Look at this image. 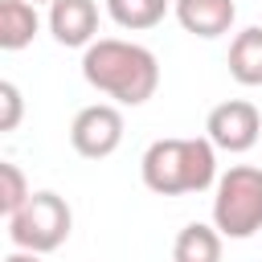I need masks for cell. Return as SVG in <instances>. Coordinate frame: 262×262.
Returning <instances> with one entry per match:
<instances>
[{"instance_id": "8", "label": "cell", "mask_w": 262, "mask_h": 262, "mask_svg": "<svg viewBox=\"0 0 262 262\" xmlns=\"http://www.w3.org/2000/svg\"><path fill=\"white\" fill-rule=\"evenodd\" d=\"M172 12H176L184 33H192L201 41H213V37H225L233 29L237 4L233 0H172Z\"/></svg>"}, {"instance_id": "6", "label": "cell", "mask_w": 262, "mask_h": 262, "mask_svg": "<svg viewBox=\"0 0 262 262\" xmlns=\"http://www.w3.org/2000/svg\"><path fill=\"white\" fill-rule=\"evenodd\" d=\"M123 111L115 106V102H90V106H82L78 115H74V123H70V143H74V151L78 156H86V160H106L111 151H119V143H123Z\"/></svg>"}, {"instance_id": "4", "label": "cell", "mask_w": 262, "mask_h": 262, "mask_svg": "<svg viewBox=\"0 0 262 262\" xmlns=\"http://www.w3.org/2000/svg\"><path fill=\"white\" fill-rule=\"evenodd\" d=\"M74 229V213L66 205V196H57L53 188L29 192L20 201V209L8 217V237L16 250H33V254H53L70 242Z\"/></svg>"}, {"instance_id": "10", "label": "cell", "mask_w": 262, "mask_h": 262, "mask_svg": "<svg viewBox=\"0 0 262 262\" xmlns=\"http://www.w3.org/2000/svg\"><path fill=\"white\" fill-rule=\"evenodd\" d=\"M37 29H41L37 4H29V0H0V49L4 53H16V49L33 45Z\"/></svg>"}, {"instance_id": "2", "label": "cell", "mask_w": 262, "mask_h": 262, "mask_svg": "<svg viewBox=\"0 0 262 262\" xmlns=\"http://www.w3.org/2000/svg\"><path fill=\"white\" fill-rule=\"evenodd\" d=\"M139 176L156 196H192L217 184V147L205 135L156 139L139 160Z\"/></svg>"}, {"instance_id": "5", "label": "cell", "mask_w": 262, "mask_h": 262, "mask_svg": "<svg viewBox=\"0 0 262 262\" xmlns=\"http://www.w3.org/2000/svg\"><path fill=\"white\" fill-rule=\"evenodd\" d=\"M205 139L217 147V151H250L258 139H262V115L254 102L246 98H229V102H217L205 119Z\"/></svg>"}, {"instance_id": "11", "label": "cell", "mask_w": 262, "mask_h": 262, "mask_svg": "<svg viewBox=\"0 0 262 262\" xmlns=\"http://www.w3.org/2000/svg\"><path fill=\"white\" fill-rule=\"evenodd\" d=\"M172 262H221V233L217 225L188 221L172 242Z\"/></svg>"}, {"instance_id": "9", "label": "cell", "mask_w": 262, "mask_h": 262, "mask_svg": "<svg viewBox=\"0 0 262 262\" xmlns=\"http://www.w3.org/2000/svg\"><path fill=\"white\" fill-rule=\"evenodd\" d=\"M229 78L237 86H262V25L233 33L229 41Z\"/></svg>"}, {"instance_id": "15", "label": "cell", "mask_w": 262, "mask_h": 262, "mask_svg": "<svg viewBox=\"0 0 262 262\" xmlns=\"http://www.w3.org/2000/svg\"><path fill=\"white\" fill-rule=\"evenodd\" d=\"M4 262H41V254H33V250H16V254H8Z\"/></svg>"}, {"instance_id": "12", "label": "cell", "mask_w": 262, "mask_h": 262, "mask_svg": "<svg viewBox=\"0 0 262 262\" xmlns=\"http://www.w3.org/2000/svg\"><path fill=\"white\" fill-rule=\"evenodd\" d=\"M168 8H172V0H106L111 20H115L119 29H131V33L156 29Z\"/></svg>"}, {"instance_id": "1", "label": "cell", "mask_w": 262, "mask_h": 262, "mask_svg": "<svg viewBox=\"0 0 262 262\" xmlns=\"http://www.w3.org/2000/svg\"><path fill=\"white\" fill-rule=\"evenodd\" d=\"M82 78L119 106H143L160 86V61L147 45L123 37H94L82 49Z\"/></svg>"}, {"instance_id": "3", "label": "cell", "mask_w": 262, "mask_h": 262, "mask_svg": "<svg viewBox=\"0 0 262 262\" xmlns=\"http://www.w3.org/2000/svg\"><path fill=\"white\" fill-rule=\"evenodd\" d=\"M213 225L221 237L246 242L262 233V168L233 164L213 184Z\"/></svg>"}, {"instance_id": "14", "label": "cell", "mask_w": 262, "mask_h": 262, "mask_svg": "<svg viewBox=\"0 0 262 262\" xmlns=\"http://www.w3.org/2000/svg\"><path fill=\"white\" fill-rule=\"evenodd\" d=\"M20 123H25V94H20L16 82L0 78V135L16 131Z\"/></svg>"}, {"instance_id": "13", "label": "cell", "mask_w": 262, "mask_h": 262, "mask_svg": "<svg viewBox=\"0 0 262 262\" xmlns=\"http://www.w3.org/2000/svg\"><path fill=\"white\" fill-rule=\"evenodd\" d=\"M29 196V180L16 164L0 160V217H12L20 209V201Z\"/></svg>"}, {"instance_id": "7", "label": "cell", "mask_w": 262, "mask_h": 262, "mask_svg": "<svg viewBox=\"0 0 262 262\" xmlns=\"http://www.w3.org/2000/svg\"><path fill=\"white\" fill-rule=\"evenodd\" d=\"M49 33L66 49H86L98 33V4L94 0H49Z\"/></svg>"}, {"instance_id": "16", "label": "cell", "mask_w": 262, "mask_h": 262, "mask_svg": "<svg viewBox=\"0 0 262 262\" xmlns=\"http://www.w3.org/2000/svg\"><path fill=\"white\" fill-rule=\"evenodd\" d=\"M29 4H49V0H29Z\"/></svg>"}]
</instances>
